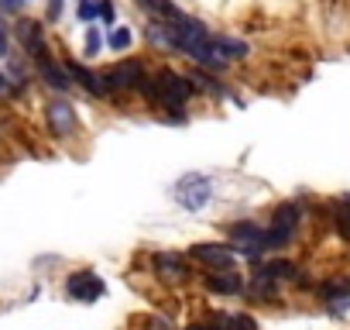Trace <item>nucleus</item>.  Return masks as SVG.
I'll use <instances>...</instances> for the list:
<instances>
[{
  "mask_svg": "<svg viewBox=\"0 0 350 330\" xmlns=\"http://www.w3.org/2000/svg\"><path fill=\"white\" fill-rule=\"evenodd\" d=\"M8 4H18V0H8Z\"/></svg>",
  "mask_w": 350,
  "mask_h": 330,
  "instance_id": "obj_25",
  "label": "nucleus"
},
{
  "mask_svg": "<svg viewBox=\"0 0 350 330\" xmlns=\"http://www.w3.org/2000/svg\"><path fill=\"white\" fill-rule=\"evenodd\" d=\"M144 93H148V100H151V103H158V107L179 110V107L193 97V83H189L186 76H175V73L161 69L154 79H148V83H144Z\"/></svg>",
  "mask_w": 350,
  "mask_h": 330,
  "instance_id": "obj_1",
  "label": "nucleus"
},
{
  "mask_svg": "<svg viewBox=\"0 0 350 330\" xmlns=\"http://www.w3.org/2000/svg\"><path fill=\"white\" fill-rule=\"evenodd\" d=\"M230 238H234L237 251H244L247 258H258V255L265 251V231H261L258 224H251V220L237 224V227L230 231Z\"/></svg>",
  "mask_w": 350,
  "mask_h": 330,
  "instance_id": "obj_4",
  "label": "nucleus"
},
{
  "mask_svg": "<svg viewBox=\"0 0 350 330\" xmlns=\"http://www.w3.org/2000/svg\"><path fill=\"white\" fill-rule=\"evenodd\" d=\"M42 76H45V79H49V86H55V90H66V86H69V73H62L49 55L42 59Z\"/></svg>",
  "mask_w": 350,
  "mask_h": 330,
  "instance_id": "obj_13",
  "label": "nucleus"
},
{
  "mask_svg": "<svg viewBox=\"0 0 350 330\" xmlns=\"http://www.w3.org/2000/svg\"><path fill=\"white\" fill-rule=\"evenodd\" d=\"M295 224H299V203H292V200L278 203L275 214H271V231L292 238V234H295Z\"/></svg>",
  "mask_w": 350,
  "mask_h": 330,
  "instance_id": "obj_9",
  "label": "nucleus"
},
{
  "mask_svg": "<svg viewBox=\"0 0 350 330\" xmlns=\"http://www.w3.org/2000/svg\"><path fill=\"white\" fill-rule=\"evenodd\" d=\"M175 200H179L186 210H203L210 203V179L206 176H186L175 186Z\"/></svg>",
  "mask_w": 350,
  "mask_h": 330,
  "instance_id": "obj_3",
  "label": "nucleus"
},
{
  "mask_svg": "<svg viewBox=\"0 0 350 330\" xmlns=\"http://www.w3.org/2000/svg\"><path fill=\"white\" fill-rule=\"evenodd\" d=\"M79 18H83V21L100 18V0H83V4H79Z\"/></svg>",
  "mask_w": 350,
  "mask_h": 330,
  "instance_id": "obj_17",
  "label": "nucleus"
},
{
  "mask_svg": "<svg viewBox=\"0 0 350 330\" xmlns=\"http://www.w3.org/2000/svg\"><path fill=\"white\" fill-rule=\"evenodd\" d=\"M96 52H100V31L90 28V35H86V55H96Z\"/></svg>",
  "mask_w": 350,
  "mask_h": 330,
  "instance_id": "obj_18",
  "label": "nucleus"
},
{
  "mask_svg": "<svg viewBox=\"0 0 350 330\" xmlns=\"http://www.w3.org/2000/svg\"><path fill=\"white\" fill-rule=\"evenodd\" d=\"M244 52H247V45H244V42L217 35V55H220V62H227V59H241Z\"/></svg>",
  "mask_w": 350,
  "mask_h": 330,
  "instance_id": "obj_12",
  "label": "nucleus"
},
{
  "mask_svg": "<svg viewBox=\"0 0 350 330\" xmlns=\"http://www.w3.org/2000/svg\"><path fill=\"white\" fill-rule=\"evenodd\" d=\"M206 289L210 292H220V296H234V292H241L244 289V282H241V275H210L206 279Z\"/></svg>",
  "mask_w": 350,
  "mask_h": 330,
  "instance_id": "obj_11",
  "label": "nucleus"
},
{
  "mask_svg": "<svg viewBox=\"0 0 350 330\" xmlns=\"http://www.w3.org/2000/svg\"><path fill=\"white\" fill-rule=\"evenodd\" d=\"M4 52H8V31L0 28V55H4Z\"/></svg>",
  "mask_w": 350,
  "mask_h": 330,
  "instance_id": "obj_21",
  "label": "nucleus"
},
{
  "mask_svg": "<svg viewBox=\"0 0 350 330\" xmlns=\"http://www.w3.org/2000/svg\"><path fill=\"white\" fill-rule=\"evenodd\" d=\"M151 327H154V330H168V323H158V320H154Z\"/></svg>",
  "mask_w": 350,
  "mask_h": 330,
  "instance_id": "obj_23",
  "label": "nucleus"
},
{
  "mask_svg": "<svg viewBox=\"0 0 350 330\" xmlns=\"http://www.w3.org/2000/svg\"><path fill=\"white\" fill-rule=\"evenodd\" d=\"M100 79H103L107 93L117 90V86H124V90H144V83H148L141 62H117V66H113L110 73H103Z\"/></svg>",
  "mask_w": 350,
  "mask_h": 330,
  "instance_id": "obj_2",
  "label": "nucleus"
},
{
  "mask_svg": "<svg viewBox=\"0 0 350 330\" xmlns=\"http://www.w3.org/2000/svg\"><path fill=\"white\" fill-rule=\"evenodd\" d=\"M66 289H69V296L79 299V303H93V299L103 296V282H100L93 272H76V275H69Z\"/></svg>",
  "mask_w": 350,
  "mask_h": 330,
  "instance_id": "obj_5",
  "label": "nucleus"
},
{
  "mask_svg": "<svg viewBox=\"0 0 350 330\" xmlns=\"http://www.w3.org/2000/svg\"><path fill=\"white\" fill-rule=\"evenodd\" d=\"M154 272H158L161 279H168V282H179V279L189 275L186 258L175 255V251H158V255H154Z\"/></svg>",
  "mask_w": 350,
  "mask_h": 330,
  "instance_id": "obj_8",
  "label": "nucleus"
},
{
  "mask_svg": "<svg viewBox=\"0 0 350 330\" xmlns=\"http://www.w3.org/2000/svg\"><path fill=\"white\" fill-rule=\"evenodd\" d=\"M196 262H203L206 268H234V251L230 248H224V244H193V251H189Z\"/></svg>",
  "mask_w": 350,
  "mask_h": 330,
  "instance_id": "obj_6",
  "label": "nucleus"
},
{
  "mask_svg": "<svg viewBox=\"0 0 350 330\" xmlns=\"http://www.w3.org/2000/svg\"><path fill=\"white\" fill-rule=\"evenodd\" d=\"M69 76L79 83V86H86L93 97H100V93H107V86H103V79L96 76V73H90L86 66H76V62H69Z\"/></svg>",
  "mask_w": 350,
  "mask_h": 330,
  "instance_id": "obj_10",
  "label": "nucleus"
},
{
  "mask_svg": "<svg viewBox=\"0 0 350 330\" xmlns=\"http://www.w3.org/2000/svg\"><path fill=\"white\" fill-rule=\"evenodd\" d=\"M0 93H4V76H0Z\"/></svg>",
  "mask_w": 350,
  "mask_h": 330,
  "instance_id": "obj_24",
  "label": "nucleus"
},
{
  "mask_svg": "<svg viewBox=\"0 0 350 330\" xmlns=\"http://www.w3.org/2000/svg\"><path fill=\"white\" fill-rule=\"evenodd\" d=\"M144 4H148V0H144Z\"/></svg>",
  "mask_w": 350,
  "mask_h": 330,
  "instance_id": "obj_26",
  "label": "nucleus"
},
{
  "mask_svg": "<svg viewBox=\"0 0 350 330\" xmlns=\"http://www.w3.org/2000/svg\"><path fill=\"white\" fill-rule=\"evenodd\" d=\"M107 42H110V49H113V52H124V49H131L134 35H131V28H113Z\"/></svg>",
  "mask_w": 350,
  "mask_h": 330,
  "instance_id": "obj_16",
  "label": "nucleus"
},
{
  "mask_svg": "<svg viewBox=\"0 0 350 330\" xmlns=\"http://www.w3.org/2000/svg\"><path fill=\"white\" fill-rule=\"evenodd\" d=\"M230 327H234V330H254V320H251V316H234Z\"/></svg>",
  "mask_w": 350,
  "mask_h": 330,
  "instance_id": "obj_19",
  "label": "nucleus"
},
{
  "mask_svg": "<svg viewBox=\"0 0 350 330\" xmlns=\"http://www.w3.org/2000/svg\"><path fill=\"white\" fill-rule=\"evenodd\" d=\"M333 220H336V234L343 241H350V200H340L333 207Z\"/></svg>",
  "mask_w": 350,
  "mask_h": 330,
  "instance_id": "obj_14",
  "label": "nucleus"
},
{
  "mask_svg": "<svg viewBox=\"0 0 350 330\" xmlns=\"http://www.w3.org/2000/svg\"><path fill=\"white\" fill-rule=\"evenodd\" d=\"M100 18H103V21H113V4H107V0H100Z\"/></svg>",
  "mask_w": 350,
  "mask_h": 330,
  "instance_id": "obj_20",
  "label": "nucleus"
},
{
  "mask_svg": "<svg viewBox=\"0 0 350 330\" xmlns=\"http://www.w3.org/2000/svg\"><path fill=\"white\" fill-rule=\"evenodd\" d=\"M261 275L265 279H295V265L292 262H265V268H261Z\"/></svg>",
  "mask_w": 350,
  "mask_h": 330,
  "instance_id": "obj_15",
  "label": "nucleus"
},
{
  "mask_svg": "<svg viewBox=\"0 0 350 330\" xmlns=\"http://www.w3.org/2000/svg\"><path fill=\"white\" fill-rule=\"evenodd\" d=\"M45 117H49V127H52L59 138H69V134L76 131V110H72L69 103H62V100L49 103V107H45Z\"/></svg>",
  "mask_w": 350,
  "mask_h": 330,
  "instance_id": "obj_7",
  "label": "nucleus"
},
{
  "mask_svg": "<svg viewBox=\"0 0 350 330\" xmlns=\"http://www.w3.org/2000/svg\"><path fill=\"white\" fill-rule=\"evenodd\" d=\"M59 8H62L59 0H52V4H49V18H59Z\"/></svg>",
  "mask_w": 350,
  "mask_h": 330,
  "instance_id": "obj_22",
  "label": "nucleus"
}]
</instances>
